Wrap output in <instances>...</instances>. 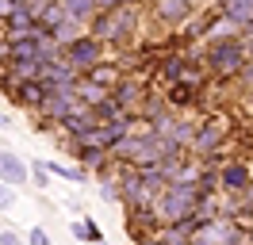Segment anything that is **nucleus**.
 Here are the masks:
<instances>
[{
    "label": "nucleus",
    "instance_id": "nucleus-9",
    "mask_svg": "<svg viewBox=\"0 0 253 245\" xmlns=\"http://www.w3.org/2000/svg\"><path fill=\"white\" fill-rule=\"evenodd\" d=\"M196 12V0H154V15H158L165 27H180L188 23Z\"/></svg>",
    "mask_w": 253,
    "mask_h": 245
},
{
    "label": "nucleus",
    "instance_id": "nucleus-15",
    "mask_svg": "<svg viewBox=\"0 0 253 245\" xmlns=\"http://www.w3.org/2000/svg\"><path fill=\"white\" fill-rule=\"evenodd\" d=\"M84 77H92L96 84H100V88H115V84H119V81H123V65H119V61H100V65H92V69H88V73Z\"/></svg>",
    "mask_w": 253,
    "mask_h": 245
},
{
    "label": "nucleus",
    "instance_id": "nucleus-36",
    "mask_svg": "<svg viewBox=\"0 0 253 245\" xmlns=\"http://www.w3.org/2000/svg\"><path fill=\"white\" fill-rule=\"evenodd\" d=\"M100 245H108V242H100Z\"/></svg>",
    "mask_w": 253,
    "mask_h": 245
},
{
    "label": "nucleus",
    "instance_id": "nucleus-27",
    "mask_svg": "<svg viewBox=\"0 0 253 245\" xmlns=\"http://www.w3.org/2000/svg\"><path fill=\"white\" fill-rule=\"evenodd\" d=\"M27 245H50V234L42 226H31L27 230Z\"/></svg>",
    "mask_w": 253,
    "mask_h": 245
},
{
    "label": "nucleus",
    "instance_id": "nucleus-6",
    "mask_svg": "<svg viewBox=\"0 0 253 245\" xmlns=\"http://www.w3.org/2000/svg\"><path fill=\"white\" fill-rule=\"evenodd\" d=\"M204 238H211L215 245H242V234H246V222L242 218H234V214H215L211 222H207L204 230H200Z\"/></svg>",
    "mask_w": 253,
    "mask_h": 245
},
{
    "label": "nucleus",
    "instance_id": "nucleus-5",
    "mask_svg": "<svg viewBox=\"0 0 253 245\" xmlns=\"http://www.w3.org/2000/svg\"><path fill=\"white\" fill-rule=\"evenodd\" d=\"M222 142H226V119H222V115L204 119V122H200V130H196V142H192V157H200V161L211 165Z\"/></svg>",
    "mask_w": 253,
    "mask_h": 245
},
{
    "label": "nucleus",
    "instance_id": "nucleus-25",
    "mask_svg": "<svg viewBox=\"0 0 253 245\" xmlns=\"http://www.w3.org/2000/svg\"><path fill=\"white\" fill-rule=\"evenodd\" d=\"M81 222H84V245H100V242H104V230L96 226V218L81 214Z\"/></svg>",
    "mask_w": 253,
    "mask_h": 245
},
{
    "label": "nucleus",
    "instance_id": "nucleus-10",
    "mask_svg": "<svg viewBox=\"0 0 253 245\" xmlns=\"http://www.w3.org/2000/svg\"><path fill=\"white\" fill-rule=\"evenodd\" d=\"M0 180L12 184V188H23V184L31 180V165L12 150H0Z\"/></svg>",
    "mask_w": 253,
    "mask_h": 245
},
{
    "label": "nucleus",
    "instance_id": "nucleus-24",
    "mask_svg": "<svg viewBox=\"0 0 253 245\" xmlns=\"http://www.w3.org/2000/svg\"><path fill=\"white\" fill-rule=\"evenodd\" d=\"M31 180H35V188H39V192H46L50 184H54V172H50L46 161H31Z\"/></svg>",
    "mask_w": 253,
    "mask_h": 245
},
{
    "label": "nucleus",
    "instance_id": "nucleus-29",
    "mask_svg": "<svg viewBox=\"0 0 253 245\" xmlns=\"http://www.w3.org/2000/svg\"><path fill=\"white\" fill-rule=\"evenodd\" d=\"M16 8H19V0H0V23H4L8 15L16 12Z\"/></svg>",
    "mask_w": 253,
    "mask_h": 245
},
{
    "label": "nucleus",
    "instance_id": "nucleus-1",
    "mask_svg": "<svg viewBox=\"0 0 253 245\" xmlns=\"http://www.w3.org/2000/svg\"><path fill=\"white\" fill-rule=\"evenodd\" d=\"M246 61H250V46H246L242 35H234V39H219V42H207V50H204V69L211 77H219V81L242 77Z\"/></svg>",
    "mask_w": 253,
    "mask_h": 245
},
{
    "label": "nucleus",
    "instance_id": "nucleus-21",
    "mask_svg": "<svg viewBox=\"0 0 253 245\" xmlns=\"http://www.w3.org/2000/svg\"><path fill=\"white\" fill-rule=\"evenodd\" d=\"M92 115H96L100 122H111V119H119V115H130V111H126V107H123V104H119V100H115V96L108 92V96H104V100L92 107Z\"/></svg>",
    "mask_w": 253,
    "mask_h": 245
},
{
    "label": "nucleus",
    "instance_id": "nucleus-14",
    "mask_svg": "<svg viewBox=\"0 0 253 245\" xmlns=\"http://www.w3.org/2000/svg\"><path fill=\"white\" fill-rule=\"evenodd\" d=\"M111 96H115V100H119V104H123L126 111H130V115H134V111H138V104L146 100L142 81H138V77H123V81H119V84L111 88Z\"/></svg>",
    "mask_w": 253,
    "mask_h": 245
},
{
    "label": "nucleus",
    "instance_id": "nucleus-12",
    "mask_svg": "<svg viewBox=\"0 0 253 245\" xmlns=\"http://www.w3.org/2000/svg\"><path fill=\"white\" fill-rule=\"evenodd\" d=\"M134 122H138V115H119V119L111 122H100V138H104V150H115L123 138L134 134Z\"/></svg>",
    "mask_w": 253,
    "mask_h": 245
},
{
    "label": "nucleus",
    "instance_id": "nucleus-4",
    "mask_svg": "<svg viewBox=\"0 0 253 245\" xmlns=\"http://www.w3.org/2000/svg\"><path fill=\"white\" fill-rule=\"evenodd\" d=\"M104 46L108 42H100L92 31H84V35H77L73 42H65V61H69L77 73H88L92 65L104 61Z\"/></svg>",
    "mask_w": 253,
    "mask_h": 245
},
{
    "label": "nucleus",
    "instance_id": "nucleus-34",
    "mask_svg": "<svg viewBox=\"0 0 253 245\" xmlns=\"http://www.w3.org/2000/svg\"><path fill=\"white\" fill-rule=\"evenodd\" d=\"M126 4H142V0H126Z\"/></svg>",
    "mask_w": 253,
    "mask_h": 245
},
{
    "label": "nucleus",
    "instance_id": "nucleus-3",
    "mask_svg": "<svg viewBox=\"0 0 253 245\" xmlns=\"http://www.w3.org/2000/svg\"><path fill=\"white\" fill-rule=\"evenodd\" d=\"M88 31L108 46H126L138 31V4H119L115 12H96Z\"/></svg>",
    "mask_w": 253,
    "mask_h": 245
},
{
    "label": "nucleus",
    "instance_id": "nucleus-11",
    "mask_svg": "<svg viewBox=\"0 0 253 245\" xmlns=\"http://www.w3.org/2000/svg\"><path fill=\"white\" fill-rule=\"evenodd\" d=\"M46 96H50V84H46V81H23V84L12 92V104L27 107V111H39V107L46 104Z\"/></svg>",
    "mask_w": 253,
    "mask_h": 245
},
{
    "label": "nucleus",
    "instance_id": "nucleus-31",
    "mask_svg": "<svg viewBox=\"0 0 253 245\" xmlns=\"http://www.w3.org/2000/svg\"><path fill=\"white\" fill-rule=\"evenodd\" d=\"M242 245H253V222H246V234H242Z\"/></svg>",
    "mask_w": 253,
    "mask_h": 245
},
{
    "label": "nucleus",
    "instance_id": "nucleus-30",
    "mask_svg": "<svg viewBox=\"0 0 253 245\" xmlns=\"http://www.w3.org/2000/svg\"><path fill=\"white\" fill-rule=\"evenodd\" d=\"M119 4H126V0H96V12H115Z\"/></svg>",
    "mask_w": 253,
    "mask_h": 245
},
{
    "label": "nucleus",
    "instance_id": "nucleus-32",
    "mask_svg": "<svg viewBox=\"0 0 253 245\" xmlns=\"http://www.w3.org/2000/svg\"><path fill=\"white\" fill-rule=\"evenodd\" d=\"M12 126V119H8V111H0V130H8Z\"/></svg>",
    "mask_w": 253,
    "mask_h": 245
},
{
    "label": "nucleus",
    "instance_id": "nucleus-8",
    "mask_svg": "<svg viewBox=\"0 0 253 245\" xmlns=\"http://www.w3.org/2000/svg\"><path fill=\"white\" fill-rule=\"evenodd\" d=\"M253 184V165L250 161H222L219 165V188L226 196H238Z\"/></svg>",
    "mask_w": 253,
    "mask_h": 245
},
{
    "label": "nucleus",
    "instance_id": "nucleus-19",
    "mask_svg": "<svg viewBox=\"0 0 253 245\" xmlns=\"http://www.w3.org/2000/svg\"><path fill=\"white\" fill-rule=\"evenodd\" d=\"M73 88H77V100H81V104H88V107H96L104 96H108V88H100L92 77H84V73H81V81L73 84Z\"/></svg>",
    "mask_w": 253,
    "mask_h": 245
},
{
    "label": "nucleus",
    "instance_id": "nucleus-22",
    "mask_svg": "<svg viewBox=\"0 0 253 245\" xmlns=\"http://www.w3.org/2000/svg\"><path fill=\"white\" fill-rule=\"evenodd\" d=\"M69 19H81V23H92L96 19V0H62Z\"/></svg>",
    "mask_w": 253,
    "mask_h": 245
},
{
    "label": "nucleus",
    "instance_id": "nucleus-35",
    "mask_svg": "<svg viewBox=\"0 0 253 245\" xmlns=\"http://www.w3.org/2000/svg\"><path fill=\"white\" fill-rule=\"evenodd\" d=\"M19 4H31V0H19Z\"/></svg>",
    "mask_w": 253,
    "mask_h": 245
},
{
    "label": "nucleus",
    "instance_id": "nucleus-16",
    "mask_svg": "<svg viewBox=\"0 0 253 245\" xmlns=\"http://www.w3.org/2000/svg\"><path fill=\"white\" fill-rule=\"evenodd\" d=\"M54 180H65V184H88V168L84 165H65V161H46Z\"/></svg>",
    "mask_w": 253,
    "mask_h": 245
},
{
    "label": "nucleus",
    "instance_id": "nucleus-18",
    "mask_svg": "<svg viewBox=\"0 0 253 245\" xmlns=\"http://www.w3.org/2000/svg\"><path fill=\"white\" fill-rule=\"evenodd\" d=\"M8 50H12V61H35V58H42V46H39V39H35V35L8 42Z\"/></svg>",
    "mask_w": 253,
    "mask_h": 245
},
{
    "label": "nucleus",
    "instance_id": "nucleus-28",
    "mask_svg": "<svg viewBox=\"0 0 253 245\" xmlns=\"http://www.w3.org/2000/svg\"><path fill=\"white\" fill-rule=\"evenodd\" d=\"M0 245H23V238L16 230H0Z\"/></svg>",
    "mask_w": 253,
    "mask_h": 245
},
{
    "label": "nucleus",
    "instance_id": "nucleus-2",
    "mask_svg": "<svg viewBox=\"0 0 253 245\" xmlns=\"http://www.w3.org/2000/svg\"><path fill=\"white\" fill-rule=\"evenodd\" d=\"M200 207V184L196 180H173L154 203V214H158L161 226H173V222H184L192 218V211Z\"/></svg>",
    "mask_w": 253,
    "mask_h": 245
},
{
    "label": "nucleus",
    "instance_id": "nucleus-37",
    "mask_svg": "<svg viewBox=\"0 0 253 245\" xmlns=\"http://www.w3.org/2000/svg\"><path fill=\"white\" fill-rule=\"evenodd\" d=\"M250 165H253V161H250Z\"/></svg>",
    "mask_w": 253,
    "mask_h": 245
},
{
    "label": "nucleus",
    "instance_id": "nucleus-7",
    "mask_svg": "<svg viewBox=\"0 0 253 245\" xmlns=\"http://www.w3.org/2000/svg\"><path fill=\"white\" fill-rule=\"evenodd\" d=\"M81 107V100H77V88L73 84H65V88H50V96H46V104L39 107V115L46 122H62L69 111H77Z\"/></svg>",
    "mask_w": 253,
    "mask_h": 245
},
{
    "label": "nucleus",
    "instance_id": "nucleus-17",
    "mask_svg": "<svg viewBox=\"0 0 253 245\" xmlns=\"http://www.w3.org/2000/svg\"><path fill=\"white\" fill-rule=\"evenodd\" d=\"M219 12L246 27V23H253V0H219Z\"/></svg>",
    "mask_w": 253,
    "mask_h": 245
},
{
    "label": "nucleus",
    "instance_id": "nucleus-13",
    "mask_svg": "<svg viewBox=\"0 0 253 245\" xmlns=\"http://www.w3.org/2000/svg\"><path fill=\"white\" fill-rule=\"evenodd\" d=\"M192 69V58L188 54H169V58H161V65L154 69V77H158L161 84H176V81H184Z\"/></svg>",
    "mask_w": 253,
    "mask_h": 245
},
{
    "label": "nucleus",
    "instance_id": "nucleus-23",
    "mask_svg": "<svg viewBox=\"0 0 253 245\" xmlns=\"http://www.w3.org/2000/svg\"><path fill=\"white\" fill-rule=\"evenodd\" d=\"M96 184H100V199H108V203H123V188H119V176H115V172H104Z\"/></svg>",
    "mask_w": 253,
    "mask_h": 245
},
{
    "label": "nucleus",
    "instance_id": "nucleus-33",
    "mask_svg": "<svg viewBox=\"0 0 253 245\" xmlns=\"http://www.w3.org/2000/svg\"><path fill=\"white\" fill-rule=\"evenodd\" d=\"M242 39H253V23H246V27H242Z\"/></svg>",
    "mask_w": 253,
    "mask_h": 245
},
{
    "label": "nucleus",
    "instance_id": "nucleus-20",
    "mask_svg": "<svg viewBox=\"0 0 253 245\" xmlns=\"http://www.w3.org/2000/svg\"><path fill=\"white\" fill-rule=\"evenodd\" d=\"M65 19H69V12H65V4H62V0H46V8L39 12V23H42L46 31H58Z\"/></svg>",
    "mask_w": 253,
    "mask_h": 245
},
{
    "label": "nucleus",
    "instance_id": "nucleus-26",
    "mask_svg": "<svg viewBox=\"0 0 253 245\" xmlns=\"http://www.w3.org/2000/svg\"><path fill=\"white\" fill-rule=\"evenodd\" d=\"M12 207H16V188L0 180V211H12Z\"/></svg>",
    "mask_w": 253,
    "mask_h": 245
}]
</instances>
